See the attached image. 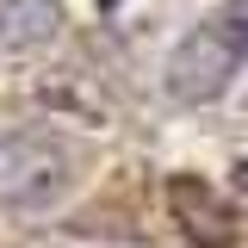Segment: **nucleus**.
I'll return each instance as SVG.
<instances>
[{
	"mask_svg": "<svg viewBox=\"0 0 248 248\" xmlns=\"http://www.w3.org/2000/svg\"><path fill=\"white\" fill-rule=\"evenodd\" d=\"M75 186V149L50 130H0V211H50Z\"/></svg>",
	"mask_w": 248,
	"mask_h": 248,
	"instance_id": "obj_1",
	"label": "nucleus"
},
{
	"mask_svg": "<svg viewBox=\"0 0 248 248\" xmlns=\"http://www.w3.org/2000/svg\"><path fill=\"white\" fill-rule=\"evenodd\" d=\"M168 205H174V217L192 230V242H205V248H223V242H230V211L211 199V186H199V180L180 174V180L168 186Z\"/></svg>",
	"mask_w": 248,
	"mask_h": 248,
	"instance_id": "obj_4",
	"label": "nucleus"
},
{
	"mask_svg": "<svg viewBox=\"0 0 248 248\" xmlns=\"http://www.w3.org/2000/svg\"><path fill=\"white\" fill-rule=\"evenodd\" d=\"M242 50L248 44H242L236 25H192L174 44L168 68H161L168 99L174 106H211V99H223L230 81H236V68H242Z\"/></svg>",
	"mask_w": 248,
	"mask_h": 248,
	"instance_id": "obj_2",
	"label": "nucleus"
},
{
	"mask_svg": "<svg viewBox=\"0 0 248 248\" xmlns=\"http://www.w3.org/2000/svg\"><path fill=\"white\" fill-rule=\"evenodd\" d=\"M62 31L56 0H0V62H25L50 50Z\"/></svg>",
	"mask_w": 248,
	"mask_h": 248,
	"instance_id": "obj_3",
	"label": "nucleus"
}]
</instances>
